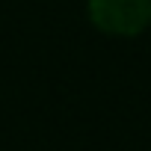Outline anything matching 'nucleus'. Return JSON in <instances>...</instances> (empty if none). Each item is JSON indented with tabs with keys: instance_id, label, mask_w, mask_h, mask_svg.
Instances as JSON below:
<instances>
[{
	"instance_id": "1",
	"label": "nucleus",
	"mask_w": 151,
	"mask_h": 151,
	"mask_svg": "<svg viewBox=\"0 0 151 151\" xmlns=\"http://www.w3.org/2000/svg\"><path fill=\"white\" fill-rule=\"evenodd\" d=\"M86 21L116 39H136L151 27V0H86Z\"/></svg>"
},
{
	"instance_id": "2",
	"label": "nucleus",
	"mask_w": 151,
	"mask_h": 151,
	"mask_svg": "<svg viewBox=\"0 0 151 151\" xmlns=\"http://www.w3.org/2000/svg\"><path fill=\"white\" fill-rule=\"evenodd\" d=\"M148 33H151V27H148Z\"/></svg>"
}]
</instances>
